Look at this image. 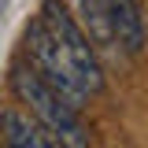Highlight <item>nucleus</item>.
Masks as SVG:
<instances>
[{"label":"nucleus","instance_id":"nucleus-6","mask_svg":"<svg viewBox=\"0 0 148 148\" xmlns=\"http://www.w3.org/2000/svg\"><path fill=\"white\" fill-rule=\"evenodd\" d=\"M74 8H78L74 18H78V26L85 30V37H89L92 45L111 48V52H122V48H119V37L111 30V18H108V11H104L100 0H74Z\"/></svg>","mask_w":148,"mask_h":148},{"label":"nucleus","instance_id":"nucleus-2","mask_svg":"<svg viewBox=\"0 0 148 148\" xmlns=\"http://www.w3.org/2000/svg\"><path fill=\"white\" fill-rule=\"evenodd\" d=\"M37 18L45 22V30L52 37V45L59 48V56L78 71V78H82V85L89 89V96H96V92L104 89V71H100V59H96L92 41L85 37V30L78 26V18L67 11V4H63V0H45Z\"/></svg>","mask_w":148,"mask_h":148},{"label":"nucleus","instance_id":"nucleus-3","mask_svg":"<svg viewBox=\"0 0 148 148\" xmlns=\"http://www.w3.org/2000/svg\"><path fill=\"white\" fill-rule=\"evenodd\" d=\"M22 52H26V63H30V67H34L45 82H52V85L63 92L71 104H78V108H82V104L89 100V89L82 85L78 71H74L71 63L59 56V48L52 45V37H48V30H45V22H41V18H34V22L26 26Z\"/></svg>","mask_w":148,"mask_h":148},{"label":"nucleus","instance_id":"nucleus-4","mask_svg":"<svg viewBox=\"0 0 148 148\" xmlns=\"http://www.w3.org/2000/svg\"><path fill=\"white\" fill-rule=\"evenodd\" d=\"M0 141L11 145V148H59V141L37 122L30 111H18V108L0 111Z\"/></svg>","mask_w":148,"mask_h":148},{"label":"nucleus","instance_id":"nucleus-5","mask_svg":"<svg viewBox=\"0 0 148 148\" xmlns=\"http://www.w3.org/2000/svg\"><path fill=\"white\" fill-rule=\"evenodd\" d=\"M104 11L111 18V30L119 37V48L126 56H137L145 48V18H141V8L137 0H100Z\"/></svg>","mask_w":148,"mask_h":148},{"label":"nucleus","instance_id":"nucleus-1","mask_svg":"<svg viewBox=\"0 0 148 148\" xmlns=\"http://www.w3.org/2000/svg\"><path fill=\"white\" fill-rule=\"evenodd\" d=\"M11 92H15L18 104H26V111L52 133L59 145H67V148H85L89 145V130H85L82 115H78V104H71L30 63H15L11 67Z\"/></svg>","mask_w":148,"mask_h":148}]
</instances>
